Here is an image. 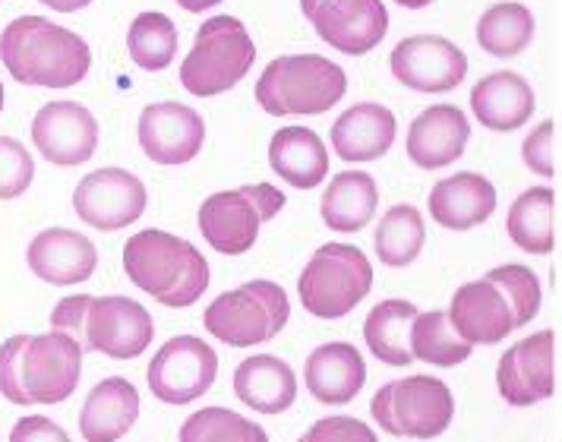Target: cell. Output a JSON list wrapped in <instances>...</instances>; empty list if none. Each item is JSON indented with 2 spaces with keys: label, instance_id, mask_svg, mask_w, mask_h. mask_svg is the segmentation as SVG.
I'll return each instance as SVG.
<instances>
[{
  "label": "cell",
  "instance_id": "obj_1",
  "mask_svg": "<svg viewBox=\"0 0 562 442\" xmlns=\"http://www.w3.org/2000/svg\"><path fill=\"white\" fill-rule=\"evenodd\" d=\"M82 348L64 332L13 336L0 344V395L10 405H60L79 386Z\"/></svg>",
  "mask_w": 562,
  "mask_h": 442
},
{
  "label": "cell",
  "instance_id": "obj_2",
  "mask_svg": "<svg viewBox=\"0 0 562 442\" xmlns=\"http://www.w3.org/2000/svg\"><path fill=\"white\" fill-rule=\"evenodd\" d=\"M0 60L23 86L70 89L89 73L92 52L74 29L42 16H20L0 32Z\"/></svg>",
  "mask_w": 562,
  "mask_h": 442
},
{
  "label": "cell",
  "instance_id": "obj_3",
  "mask_svg": "<svg viewBox=\"0 0 562 442\" xmlns=\"http://www.w3.org/2000/svg\"><path fill=\"white\" fill-rule=\"evenodd\" d=\"M124 272L139 291L175 310L193 307L212 282L200 247L158 228H146L124 243Z\"/></svg>",
  "mask_w": 562,
  "mask_h": 442
},
{
  "label": "cell",
  "instance_id": "obj_4",
  "mask_svg": "<svg viewBox=\"0 0 562 442\" xmlns=\"http://www.w3.org/2000/svg\"><path fill=\"white\" fill-rule=\"evenodd\" d=\"M348 77L323 54L276 57L256 82V102L272 117H316L345 99Z\"/></svg>",
  "mask_w": 562,
  "mask_h": 442
},
{
  "label": "cell",
  "instance_id": "obj_5",
  "mask_svg": "<svg viewBox=\"0 0 562 442\" xmlns=\"http://www.w3.org/2000/svg\"><path fill=\"white\" fill-rule=\"evenodd\" d=\"M254 60L256 45L247 26L237 16H212L200 26L193 52L180 64V86L200 99L225 95L250 73Z\"/></svg>",
  "mask_w": 562,
  "mask_h": 442
},
{
  "label": "cell",
  "instance_id": "obj_6",
  "mask_svg": "<svg viewBox=\"0 0 562 442\" xmlns=\"http://www.w3.org/2000/svg\"><path fill=\"white\" fill-rule=\"evenodd\" d=\"M291 319V301L284 287L269 279H254L247 285L225 291L203 313L209 336L228 348H256L279 336Z\"/></svg>",
  "mask_w": 562,
  "mask_h": 442
},
{
  "label": "cell",
  "instance_id": "obj_7",
  "mask_svg": "<svg viewBox=\"0 0 562 442\" xmlns=\"http://www.w3.org/2000/svg\"><path fill=\"white\" fill-rule=\"evenodd\" d=\"M373 287V265L351 243L319 247L297 279L301 307L316 319H345Z\"/></svg>",
  "mask_w": 562,
  "mask_h": 442
},
{
  "label": "cell",
  "instance_id": "obj_8",
  "mask_svg": "<svg viewBox=\"0 0 562 442\" xmlns=\"http://www.w3.org/2000/svg\"><path fill=\"white\" fill-rule=\"evenodd\" d=\"M373 423L389 437L436 440L452 427L456 398L452 389L436 376H405L392 379L370 401Z\"/></svg>",
  "mask_w": 562,
  "mask_h": 442
},
{
  "label": "cell",
  "instance_id": "obj_9",
  "mask_svg": "<svg viewBox=\"0 0 562 442\" xmlns=\"http://www.w3.org/2000/svg\"><path fill=\"white\" fill-rule=\"evenodd\" d=\"M288 196L272 183H247L205 196L200 206V231L205 243L225 257H244L259 237V228L276 218Z\"/></svg>",
  "mask_w": 562,
  "mask_h": 442
},
{
  "label": "cell",
  "instance_id": "obj_10",
  "mask_svg": "<svg viewBox=\"0 0 562 442\" xmlns=\"http://www.w3.org/2000/svg\"><path fill=\"white\" fill-rule=\"evenodd\" d=\"M155 339V322L143 304L133 297L108 294L86 301L82 326H79V348L99 351L111 361H136Z\"/></svg>",
  "mask_w": 562,
  "mask_h": 442
},
{
  "label": "cell",
  "instance_id": "obj_11",
  "mask_svg": "<svg viewBox=\"0 0 562 442\" xmlns=\"http://www.w3.org/2000/svg\"><path fill=\"white\" fill-rule=\"evenodd\" d=\"M218 376V354L196 336L168 339L146 370L149 389L165 405H190L212 389Z\"/></svg>",
  "mask_w": 562,
  "mask_h": 442
},
{
  "label": "cell",
  "instance_id": "obj_12",
  "mask_svg": "<svg viewBox=\"0 0 562 442\" xmlns=\"http://www.w3.org/2000/svg\"><path fill=\"white\" fill-rule=\"evenodd\" d=\"M301 10L316 35L348 57L373 52L389 32L383 0H301Z\"/></svg>",
  "mask_w": 562,
  "mask_h": 442
},
{
  "label": "cell",
  "instance_id": "obj_13",
  "mask_svg": "<svg viewBox=\"0 0 562 442\" xmlns=\"http://www.w3.org/2000/svg\"><path fill=\"white\" fill-rule=\"evenodd\" d=\"M146 183L124 168H102L92 171L74 190V208L79 222L99 231H121L146 212Z\"/></svg>",
  "mask_w": 562,
  "mask_h": 442
},
{
  "label": "cell",
  "instance_id": "obj_14",
  "mask_svg": "<svg viewBox=\"0 0 562 442\" xmlns=\"http://www.w3.org/2000/svg\"><path fill=\"white\" fill-rule=\"evenodd\" d=\"M392 77L411 92L442 95L468 77V57L442 35H411L395 45L389 57Z\"/></svg>",
  "mask_w": 562,
  "mask_h": 442
},
{
  "label": "cell",
  "instance_id": "obj_15",
  "mask_svg": "<svg viewBox=\"0 0 562 442\" xmlns=\"http://www.w3.org/2000/svg\"><path fill=\"white\" fill-rule=\"evenodd\" d=\"M496 389L512 408H528L553 398L557 392V332L543 329L515 341L499 358Z\"/></svg>",
  "mask_w": 562,
  "mask_h": 442
},
{
  "label": "cell",
  "instance_id": "obj_16",
  "mask_svg": "<svg viewBox=\"0 0 562 442\" xmlns=\"http://www.w3.org/2000/svg\"><path fill=\"white\" fill-rule=\"evenodd\" d=\"M32 143L57 168L86 165L99 149V121L86 104L48 102L32 121Z\"/></svg>",
  "mask_w": 562,
  "mask_h": 442
},
{
  "label": "cell",
  "instance_id": "obj_17",
  "mask_svg": "<svg viewBox=\"0 0 562 442\" xmlns=\"http://www.w3.org/2000/svg\"><path fill=\"white\" fill-rule=\"evenodd\" d=\"M446 316H449L456 336L468 344H499L518 329L515 307L506 297L503 285L490 272L477 282L461 285L452 294V304H449Z\"/></svg>",
  "mask_w": 562,
  "mask_h": 442
},
{
  "label": "cell",
  "instance_id": "obj_18",
  "mask_svg": "<svg viewBox=\"0 0 562 442\" xmlns=\"http://www.w3.org/2000/svg\"><path fill=\"white\" fill-rule=\"evenodd\" d=\"M205 121L180 102H155L139 114V146L155 165H187L200 156Z\"/></svg>",
  "mask_w": 562,
  "mask_h": 442
},
{
  "label": "cell",
  "instance_id": "obj_19",
  "mask_svg": "<svg viewBox=\"0 0 562 442\" xmlns=\"http://www.w3.org/2000/svg\"><path fill=\"white\" fill-rule=\"evenodd\" d=\"M26 262L42 282L67 287L92 279V272L99 269V250L89 237L79 235V231L45 228L42 235L32 237Z\"/></svg>",
  "mask_w": 562,
  "mask_h": 442
},
{
  "label": "cell",
  "instance_id": "obj_20",
  "mask_svg": "<svg viewBox=\"0 0 562 442\" xmlns=\"http://www.w3.org/2000/svg\"><path fill=\"white\" fill-rule=\"evenodd\" d=\"M471 139V124L456 104H434L420 111L408 127V158L424 171L449 168L464 156Z\"/></svg>",
  "mask_w": 562,
  "mask_h": 442
},
{
  "label": "cell",
  "instance_id": "obj_21",
  "mask_svg": "<svg viewBox=\"0 0 562 442\" xmlns=\"http://www.w3.org/2000/svg\"><path fill=\"white\" fill-rule=\"evenodd\" d=\"M307 392L323 405H348L355 401L367 383V364L351 341H326L304 364Z\"/></svg>",
  "mask_w": 562,
  "mask_h": 442
},
{
  "label": "cell",
  "instance_id": "obj_22",
  "mask_svg": "<svg viewBox=\"0 0 562 442\" xmlns=\"http://www.w3.org/2000/svg\"><path fill=\"white\" fill-rule=\"evenodd\" d=\"M395 114L380 102L351 104L338 121L333 124V146L338 158L363 165L376 161L395 146Z\"/></svg>",
  "mask_w": 562,
  "mask_h": 442
},
{
  "label": "cell",
  "instance_id": "obj_23",
  "mask_svg": "<svg viewBox=\"0 0 562 442\" xmlns=\"http://www.w3.org/2000/svg\"><path fill=\"white\" fill-rule=\"evenodd\" d=\"M496 212V186L477 171L442 178L430 190V215L449 231H471Z\"/></svg>",
  "mask_w": 562,
  "mask_h": 442
},
{
  "label": "cell",
  "instance_id": "obj_24",
  "mask_svg": "<svg viewBox=\"0 0 562 442\" xmlns=\"http://www.w3.org/2000/svg\"><path fill=\"white\" fill-rule=\"evenodd\" d=\"M471 111L486 131H518L535 114V89L528 86V79L512 70L490 73L471 89Z\"/></svg>",
  "mask_w": 562,
  "mask_h": 442
},
{
  "label": "cell",
  "instance_id": "obj_25",
  "mask_svg": "<svg viewBox=\"0 0 562 442\" xmlns=\"http://www.w3.org/2000/svg\"><path fill=\"white\" fill-rule=\"evenodd\" d=\"M139 420V392L124 376H108L89 392L79 411V433L86 442H117Z\"/></svg>",
  "mask_w": 562,
  "mask_h": 442
},
{
  "label": "cell",
  "instance_id": "obj_26",
  "mask_svg": "<svg viewBox=\"0 0 562 442\" xmlns=\"http://www.w3.org/2000/svg\"><path fill=\"white\" fill-rule=\"evenodd\" d=\"M234 395L259 415H281L297 401V376L276 354H254L234 370Z\"/></svg>",
  "mask_w": 562,
  "mask_h": 442
},
{
  "label": "cell",
  "instance_id": "obj_27",
  "mask_svg": "<svg viewBox=\"0 0 562 442\" xmlns=\"http://www.w3.org/2000/svg\"><path fill=\"white\" fill-rule=\"evenodd\" d=\"M269 165L284 183L313 190L329 174V152L310 127H281L269 143Z\"/></svg>",
  "mask_w": 562,
  "mask_h": 442
},
{
  "label": "cell",
  "instance_id": "obj_28",
  "mask_svg": "<svg viewBox=\"0 0 562 442\" xmlns=\"http://www.w3.org/2000/svg\"><path fill=\"white\" fill-rule=\"evenodd\" d=\"M380 206V186L367 171H341L335 174L323 200H319V215L326 228L338 235H355L373 222Z\"/></svg>",
  "mask_w": 562,
  "mask_h": 442
},
{
  "label": "cell",
  "instance_id": "obj_29",
  "mask_svg": "<svg viewBox=\"0 0 562 442\" xmlns=\"http://www.w3.org/2000/svg\"><path fill=\"white\" fill-rule=\"evenodd\" d=\"M506 231L512 243L525 253H553L557 250V193L550 186L525 190L509 208Z\"/></svg>",
  "mask_w": 562,
  "mask_h": 442
},
{
  "label": "cell",
  "instance_id": "obj_30",
  "mask_svg": "<svg viewBox=\"0 0 562 442\" xmlns=\"http://www.w3.org/2000/svg\"><path fill=\"white\" fill-rule=\"evenodd\" d=\"M417 307L411 301H383L367 313L363 322V341L376 361L389 366H408L414 361L411 354V326Z\"/></svg>",
  "mask_w": 562,
  "mask_h": 442
},
{
  "label": "cell",
  "instance_id": "obj_31",
  "mask_svg": "<svg viewBox=\"0 0 562 442\" xmlns=\"http://www.w3.org/2000/svg\"><path fill=\"white\" fill-rule=\"evenodd\" d=\"M427 240V228H424V215L420 208L411 203H398L383 215V222L376 225L373 235V247L376 257L389 269H405L411 262L420 257Z\"/></svg>",
  "mask_w": 562,
  "mask_h": 442
},
{
  "label": "cell",
  "instance_id": "obj_32",
  "mask_svg": "<svg viewBox=\"0 0 562 442\" xmlns=\"http://www.w3.org/2000/svg\"><path fill=\"white\" fill-rule=\"evenodd\" d=\"M535 38V13L525 3H493L477 20V45L493 57H515Z\"/></svg>",
  "mask_w": 562,
  "mask_h": 442
},
{
  "label": "cell",
  "instance_id": "obj_33",
  "mask_svg": "<svg viewBox=\"0 0 562 442\" xmlns=\"http://www.w3.org/2000/svg\"><path fill=\"white\" fill-rule=\"evenodd\" d=\"M471 351H474V344H468V341L456 336L446 310L417 313L414 316V326H411V354H414V361L449 370V366L464 364L471 358Z\"/></svg>",
  "mask_w": 562,
  "mask_h": 442
},
{
  "label": "cell",
  "instance_id": "obj_34",
  "mask_svg": "<svg viewBox=\"0 0 562 442\" xmlns=\"http://www.w3.org/2000/svg\"><path fill=\"white\" fill-rule=\"evenodd\" d=\"M127 52L130 60L146 70V73H158L168 70L175 54H178V29L175 20H168L165 13H139L127 32Z\"/></svg>",
  "mask_w": 562,
  "mask_h": 442
},
{
  "label": "cell",
  "instance_id": "obj_35",
  "mask_svg": "<svg viewBox=\"0 0 562 442\" xmlns=\"http://www.w3.org/2000/svg\"><path fill=\"white\" fill-rule=\"evenodd\" d=\"M178 442H269L266 430L231 408H200L180 427Z\"/></svg>",
  "mask_w": 562,
  "mask_h": 442
},
{
  "label": "cell",
  "instance_id": "obj_36",
  "mask_svg": "<svg viewBox=\"0 0 562 442\" xmlns=\"http://www.w3.org/2000/svg\"><path fill=\"white\" fill-rule=\"evenodd\" d=\"M490 275L503 285L506 297L512 301L518 329L528 326L537 313H540V282H537L535 272H531L528 265H515V262H509V265L490 269Z\"/></svg>",
  "mask_w": 562,
  "mask_h": 442
},
{
  "label": "cell",
  "instance_id": "obj_37",
  "mask_svg": "<svg viewBox=\"0 0 562 442\" xmlns=\"http://www.w3.org/2000/svg\"><path fill=\"white\" fill-rule=\"evenodd\" d=\"M32 178H35V161L26 146L13 136H0V200L23 196L32 186Z\"/></svg>",
  "mask_w": 562,
  "mask_h": 442
},
{
  "label": "cell",
  "instance_id": "obj_38",
  "mask_svg": "<svg viewBox=\"0 0 562 442\" xmlns=\"http://www.w3.org/2000/svg\"><path fill=\"white\" fill-rule=\"evenodd\" d=\"M521 161L540 178L560 174V127H557V121H543L540 127L528 133V139L521 143Z\"/></svg>",
  "mask_w": 562,
  "mask_h": 442
},
{
  "label": "cell",
  "instance_id": "obj_39",
  "mask_svg": "<svg viewBox=\"0 0 562 442\" xmlns=\"http://www.w3.org/2000/svg\"><path fill=\"white\" fill-rule=\"evenodd\" d=\"M297 442H380L373 427L363 423L358 417H326V420H316L307 433Z\"/></svg>",
  "mask_w": 562,
  "mask_h": 442
},
{
  "label": "cell",
  "instance_id": "obj_40",
  "mask_svg": "<svg viewBox=\"0 0 562 442\" xmlns=\"http://www.w3.org/2000/svg\"><path fill=\"white\" fill-rule=\"evenodd\" d=\"M10 442H74L67 437V430L60 423H54L52 417L29 415L13 423Z\"/></svg>",
  "mask_w": 562,
  "mask_h": 442
},
{
  "label": "cell",
  "instance_id": "obj_41",
  "mask_svg": "<svg viewBox=\"0 0 562 442\" xmlns=\"http://www.w3.org/2000/svg\"><path fill=\"white\" fill-rule=\"evenodd\" d=\"M38 3H45L48 10H57V13H77L82 7H89L92 0H38Z\"/></svg>",
  "mask_w": 562,
  "mask_h": 442
},
{
  "label": "cell",
  "instance_id": "obj_42",
  "mask_svg": "<svg viewBox=\"0 0 562 442\" xmlns=\"http://www.w3.org/2000/svg\"><path fill=\"white\" fill-rule=\"evenodd\" d=\"M180 7L187 10V13H203V10H212V7H218L222 0H178Z\"/></svg>",
  "mask_w": 562,
  "mask_h": 442
},
{
  "label": "cell",
  "instance_id": "obj_43",
  "mask_svg": "<svg viewBox=\"0 0 562 442\" xmlns=\"http://www.w3.org/2000/svg\"><path fill=\"white\" fill-rule=\"evenodd\" d=\"M398 7H405V10H424V7H430L434 0H395Z\"/></svg>",
  "mask_w": 562,
  "mask_h": 442
},
{
  "label": "cell",
  "instance_id": "obj_44",
  "mask_svg": "<svg viewBox=\"0 0 562 442\" xmlns=\"http://www.w3.org/2000/svg\"><path fill=\"white\" fill-rule=\"evenodd\" d=\"M0 111H3V86H0Z\"/></svg>",
  "mask_w": 562,
  "mask_h": 442
}]
</instances>
